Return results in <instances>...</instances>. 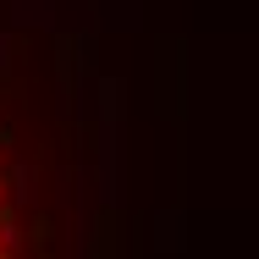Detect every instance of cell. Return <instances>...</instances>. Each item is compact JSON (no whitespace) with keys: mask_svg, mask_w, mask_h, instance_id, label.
Segmentation results:
<instances>
[{"mask_svg":"<svg viewBox=\"0 0 259 259\" xmlns=\"http://www.w3.org/2000/svg\"><path fill=\"white\" fill-rule=\"evenodd\" d=\"M0 259H61V188L28 105L0 83Z\"/></svg>","mask_w":259,"mask_h":259,"instance_id":"6da1fadb","label":"cell"}]
</instances>
